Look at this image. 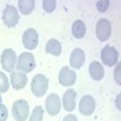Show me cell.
Listing matches in <instances>:
<instances>
[{
  "instance_id": "cell-5",
  "label": "cell",
  "mask_w": 121,
  "mask_h": 121,
  "mask_svg": "<svg viewBox=\"0 0 121 121\" xmlns=\"http://www.w3.org/2000/svg\"><path fill=\"white\" fill-rule=\"evenodd\" d=\"M18 21H19L18 10L12 5H6V7L3 11V22L9 28H13V27H16Z\"/></svg>"
},
{
  "instance_id": "cell-2",
  "label": "cell",
  "mask_w": 121,
  "mask_h": 121,
  "mask_svg": "<svg viewBox=\"0 0 121 121\" xmlns=\"http://www.w3.org/2000/svg\"><path fill=\"white\" fill-rule=\"evenodd\" d=\"M16 68L18 69V72H22L24 74L30 73L35 68V58H34V56L32 53H29V52L21 53L19 57L17 58Z\"/></svg>"
},
{
  "instance_id": "cell-20",
  "label": "cell",
  "mask_w": 121,
  "mask_h": 121,
  "mask_svg": "<svg viewBox=\"0 0 121 121\" xmlns=\"http://www.w3.org/2000/svg\"><path fill=\"white\" fill-rule=\"evenodd\" d=\"M9 87H10V81H9L6 74L3 73V72H0V93L7 92Z\"/></svg>"
},
{
  "instance_id": "cell-12",
  "label": "cell",
  "mask_w": 121,
  "mask_h": 121,
  "mask_svg": "<svg viewBox=\"0 0 121 121\" xmlns=\"http://www.w3.org/2000/svg\"><path fill=\"white\" fill-rule=\"evenodd\" d=\"M10 81H11V86L15 90H22L27 86L28 82V78L24 73L22 72H11V75H10Z\"/></svg>"
},
{
  "instance_id": "cell-18",
  "label": "cell",
  "mask_w": 121,
  "mask_h": 121,
  "mask_svg": "<svg viewBox=\"0 0 121 121\" xmlns=\"http://www.w3.org/2000/svg\"><path fill=\"white\" fill-rule=\"evenodd\" d=\"M35 1L34 0H19L18 1V10L22 15H29L34 10Z\"/></svg>"
},
{
  "instance_id": "cell-4",
  "label": "cell",
  "mask_w": 121,
  "mask_h": 121,
  "mask_svg": "<svg viewBox=\"0 0 121 121\" xmlns=\"http://www.w3.org/2000/svg\"><path fill=\"white\" fill-rule=\"evenodd\" d=\"M0 62H1V67L5 72H12L13 68L16 67V63H17V56H16L15 51L12 48L4 50L1 53Z\"/></svg>"
},
{
  "instance_id": "cell-13",
  "label": "cell",
  "mask_w": 121,
  "mask_h": 121,
  "mask_svg": "<svg viewBox=\"0 0 121 121\" xmlns=\"http://www.w3.org/2000/svg\"><path fill=\"white\" fill-rule=\"evenodd\" d=\"M60 103L63 104V108L67 112H73L76 107V91L73 88L65 91Z\"/></svg>"
},
{
  "instance_id": "cell-16",
  "label": "cell",
  "mask_w": 121,
  "mask_h": 121,
  "mask_svg": "<svg viewBox=\"0 0 121 121\" xmlns=\"http://www.w3.org/2000/svg\"><path fill=\"white\" fill-rule=\"evenodd\" d=\"M46 52L53 56H59L62 53V45L56 39H50L46 44Z\"/></svg>"
},
{
  "instance_id": "cell-24",
  "label": "cell",
  "mask_w": 121,
  "mask_h": 121,
  "mask_svg": "<svg viewBox=\"0 0 121 121\" xmlns=\"http://www.w3.org/2000/svg\"><path fill=\"white\" fill-rule=\"evenodd\" d=\"M120 68H121V65L117 64L116 65V69L114 70V79H115V81H116L117 85L121 84V80H120Z\"/></svg>"
},
{
  "instance_id": "cell-26",
  "label": "cell",
  "mask_w": 121,
  "mask_h": 121,
  "mask_svg": "<svg viewBox=\"0 0 121 121\" xmlns=\"http://www.w3.org/2000/svg\"><path fill=\"white\" fill-rule=\"evenodd\" d=\"M119 100H120V96H117V108L120 109V104H119Z\"/></svg>"
},
{
  "instance_id": "cell-22",
  "label": "cell",
  "mask_w": 121,
  "mask_h": 121,
  "mask_svg": "<svg viewBox=\"0 0 121 121\" xmlns=\"http://www.w3.org/2000/svg\"><path fill=\"white\" fill-rule=\"evenodd\" d=\"M96 6L99 12H105L109 7V1L108 0H99V1H97Z\"/></svg>"
},
{
  "instance_id": "cell-27",
  "label": "cell",
  "mask_w": 121,
  "mask_h": 121,
  "mask_svg": "<svg viewBox=\"0 0 121 121\" xmlns=\"http://www.w3.org/2000/svg\"><path fill=\"white\" fill-rule=\"evenodd\" d=\"M0 103H1V95H0Z\"/></svg>"
},
{
  "instance_id": "cell-14",
  "label": "cell",
  "mask_w": 121,
  "mask_h": 121,
  "mask_svg": "<svg viewBox=\"0 0 121 121\" xmlns=\"http://www.w3.org/2000/svg\"><path fill=\"white\" fill-rule=\"evenodd\" d=\"M69 63L73 69H80L85 63V52L81 48H74L70 53Z\"/></svg>"
},
{
  "instance_id": "cell-21",
  "label": "cell",
  "mask_w": 121,
  "mask_h": 121,
  "mask_svg": "<svg viewBox=\"0 0 121 121\" xmlns=\"http://www.w3.org/2000/svg\"><path fill=\"white\" fill-rule=\"evenodd\" d=\"M56 6H57V1L55 0H44L43 1V7L45 10V12L47 13H51L56 10Z\"/></svg>"
},
{
  "instance_id": "cell-9",
  "label": "cell",
  "mask_w": 121,
  "mask_h": 121,
  "mask_svg": "<svg viewBox=\"0 0 121 121\" xmlns=\"http://www.w3.org/2000/svg\"><path fill=\"white\" fill-rule=\"evenodd\" d=\"M22 41H23V46L27 50L36 48L38 43H39V34H38V32L35 29H33V28H28L23 33Z\"/></svg>"
},
{
  "instance_id": "cell-11",
  "label": "cell",
  "mask_w": 121,
  "mask_h": 121,
  "mask_svg": "<svg viewBox=\"0 0 121 121\" xmlns=\"http://www.w3.org/2000/svg\"><path fill=\"white\" fill-rule=\"evenodd\" d=\"M60 104L62 103H60L59 97L56 93H51V95H48V97L45 100V109H46V112L48 113V115L55 116V115H57L59 113Z\"/></svg>"
},
{
  "instance_id": "cell-17",
  "label": "cell",
  "mask_w": 121,
  "mask_h": 121,
  "mask_svg": "<svg viewBox=\"0 0 121 121\" xmlns=\"http://www.w3.org/2000/svg\"><path fill=\"white\" fill-rule=\"evenodd\" d=\"M72 33H73L74 38H76V39L84 38L85 34H86V24L81 21V19H78V21H75L72 26Z\"/></svg>"
},
{
  "instance_id": "cell-3",
  "label": "cell",
  "mask_w": 121,
  "mask_h": 121,
  "mask_svg": "<svg viewBox=\"0 0 121 121\" xmlns=\"http://www.w3.org/2000/svg\"><path fill=\"white\" fill-rule=\"evenodd\" d=\"M12 116L16 121H27L29 116V103L26 99H18L13 103Z\"/></svg>"
},
{
  "instance_id": "cell-25",
  "label": "cell",
  "mask_w": 121,
  "mask_h": 121,
  "mask_svg": "<svg viewBox=\"0 0 121 121\" xmlns=\"http://www.w3.org/2000/svg\"><path fill=\"white\" fill-rule=\"evenodd\" d=\"M63 121H78V117L74 114H68L67 116H64Z\"/></svg>"
},
{
  "instance_id": "cell-8",
  "label": "cell",
  "mask_w": 121,
  "mask_h": 121,
  "mask_svg": "<svg viewBox=\"0 0 121 121\" xmlns=\"http://www.w3.org/2000/svg\"><path fill=\"white\" fill-rule=\"evenodd\" d=\"M58 81L62 86H73L76 82V73L68 67H63L58 74Z\"/></svg>"
},
{
  "instance_id": "cell-15",
  "label": "cell",
  "mask_w": 121,
  "mask_h": 121,
  "mask_svg": "<svg viewBox=\"0 0 121 121\" xmlns=\"http://www.w3.org/2000/svg\"><path fill=\"white\" fill-rule=\"evenodd\" d=\"M88 73H90L91 78H92L93 80H96V81H99V80H102L103 76H104L103 65L100 64L99 62H97V60H95V62H92V63L90 64V67H88Z\"/></svg>"
},
{
  "instance_id": "cell-1",
  "label": "cell",
  "mask_w": 121,
  "mask_h": 121,
  "mask_svg": "<svg viewBox=\"0 0 121 121\" xmlns=\"http://www.w3.org/2000/svg\"><path fill=\"white\" fill-rule=\"evenodd\" d=\"M32 92L35 97H43L48 88V79L43 74H36L32 79V84H30Z\"/></svg>"
},
{
  "instance_id": "cell-10",
  "label": "cell",
  "mask_w": 121,
  "mask_h": 121,
  "mask_svg": "<svg viewBox=\"0 0 121 121\" xmlns=\"http://www.w3.org/2000/svg\"><path fill=\"white\" fill-rule=\"evenodd\" d=\"M96 109V100L92 96L86 95L79 102V112L82 115H91Z\"/></svg>"
},
{
  "instance_id": "cell-7",
  "label": "cell",
  "mask_w": 121,
  "mask_h": 121,
  "mask_svg": "<svg viewBox=\"0 0 121 121\" xmlns=\"http://www.w3.org/2000/svg\"><path fill=\"white\" fill-rule=\"evenodd\" d=\"M112 34V26L107 18H100L96 26V35L99 41H107Z\"/></svg>"
},
{
  "instance_id": "cell-19",
  "label": "cell",
  "mask_w": 121,
  "mask_h": 121,
  "mask_svg": "<svg viewBox=\"0 0 121 121\" xmlns=\"http://www.w3.org/2000/svg\"><path fill=\"white\" fill-rule=\"evenodd\" d=\"M43 117H44V108L41 105H38L32 112L29 121H43Z\"/></svg>"
},
{
  "instance_id": "cell-6",
  "label": "cell",
  "mask_w": 121,
  "mask_h": 121,
  "mask_svg": "<svg viewBox=\"0 0 121 121\" xmlns=\"http://www.w3.org/2000/svg\"><path fill=\"white\" fill-rule=\"evenodd\" d=\"M100 59L102 62L108 65V67H113L117 63V59H119V52L116 51V48L113 46H104L102 52H100Z\"/></svg>"
},
{
  "instance_id": "cell-23",
  "label": "cell",
  "mask_w": 121,
  "mask_h": 121,
  "mask_svg": "<svg viewBox=\"0 0 121 121\" xmlns=\"http://www.w3.org/2000/svg\"><path fill=\"white\" fill-rule=\"evenodd\" d=\"M9 117V110L5 104L0 103V121H6Z\"/></svg>"
}]
</instances>
